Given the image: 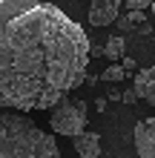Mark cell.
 Wrapping results in <instances>:
<instances>
[{"label":"cell","instance_id":"1","mask_svg":"<svg viewBox=\"0 0 155 158\" xmlns=\"http://www.w3.org/2000/svg\"><path fill=\"white\" fill-rule=\"evenodd\" d=\"M92 43L52 3L0 0V106L55 109L86 81Z\"/></svg>","mask_w":155,"mask_h":158},{"label":"cell","instance_id":"2","mask_svg":"<svg viewBox=\"0 0 155 158\" xmlns=\"http://www.w3.org/2000/svg\"><path fill=\"white\" fill-rule=\"evenodd\" d=\"M0 158H63L58 141L29 115H0Z\"/></svg>","mask_w":155,"mask_h":158},{"label":"cell","instance_id":"3","mask_svg":"<svg viewBox=\"0 0 155 158\" xmlns=\"http://www.w3.org/2000/svg\"><path fill=\"white\" fill-rule=\"evenodd\" d=\"M86 112H89V104H86V101H69V98H63L60 104L52 109L49 127L58 135L78 138L80 132H86V121H89Z\"/></svg>","mask_w":155,"mask_h":158},{"label":"cell","instance_id":"4","mask_svg":"<svg viewBox=\"0 0 155 158\" xmlns=\"http://www.w3.org/2000/svg\"><path fill=\"white\" fill-rule=\"evenodd\" d=\"M138 158H155V118H144L132 129Z\"/></svg>","mask_w":155,"mask_h":158},{"label":"cell","instance_id":"5","mask_svg":"<svg viewBox=\"0 0 155 158\" xmlns=\"http://www.w3.org/2000/svg\"><path fill=\"white\" fill-rule=\"evenodd\" d=\"M118 12H121V3L118 0H95L92 6H89V23L92 26H109L118 20Z\"/></svg>","mask_w":155,"mask_h":158},{"label":"cell","instance_id":"6","mask_svg":"<svg viewBox=\"0 0 155 158\" xmlns=\"http://www.w3.org/2000/svg\"><path fill=\"white\" fill-rule=\"evenodd\" d=\"M132 92H135L138 98H144L149 106H155V66H149V69H141L138 75H135Z\"/></svg>","mask_w":155,"mask_h":158},{"label":"cell","instance_id":"7","mask_svg":"<svg viewBox=\"0 0 155 158\" xmlns=\"http://www.w3.org/2000/svg\"><path fill=\"white\" fill-rule=\"evenodd\" d=\"M72 144H75V152L80 158H98L101 155V135L98 132H80L78 138H72Z\"/></svg>","mask_w":155,"mask_h":158},{"label":"cell","instance_id":"8","mask_svg":"<svg viewBox=\"0 0 155 158\" xmlns=\"http://www.w3.org/2000/svg\"><path fill=\"white\" fill-rule=\"evenodd\" d=\"M109 60H118V58H124V52H126V40H124V35H112L106 43H104V49H101Z\"/></svg>","mask_w":155,"mask_h":158},{"label":"cell","instance_id":"9","mask_svg":"<svg viewBox=\"0 0 155 158\" xmlns=\"http://www.w3.org/2000/svg\"><path fill=\"white\" fill-rule=\"evenodd\" d=\"M144 20H147V12H129V15L118 17V26H121L124 32H138Z\"/></svg>","mask_w":155,"mask_h":158},{"label":"cell","instance_id":"10","mask_svg":"<svg viewBox=\"0 0 155 158\" xmlns=\"http://www.w3.org/2000/svg\"><path fill=\"white\" fill-rule=\"evenodd\" d=\"M124 75H126V72L121 69V63H112V66H106L101 72V81H106V83H121Z\"/></svg>","mask_w":155,"mask_h":158},{"label":"cell","instance_id":"11","mask_svg":"<svg viewBox=\"0 0 155 158\" xmlns=\"http://www.w3.org/2000/svg\"><path fill=\"white\" fill-rule=\"evenodd\" d=\"M152 3H147V0H126V9L129 12H147Z\"/></svg>","mask_w":155,"mask_h":158},{"label":"cell","instance_id":"12","mask_svg":"<svg viewBox=\"0 0 155 158\" xmlns=\"http://www.w3.org/2000/svg\"><path fill=\"white\" fill-rule=\"evenodd\" d=\"M121 101H124V104H135V101H138V95H135L132 89H124V92H121Z\"/></svg>","mask_w":155,"mask_h":158},{"label":"cell","instance_id":"13","mask_svg":"<svg viewBox=\"0 0 155 158\" xmlns=\"http://www.w3.org/2000/svg\"><path fill=\"white\" fill-rule=\"evenodd\" d=\"M121 69H124V72L135 69V60H132V58H126V55H124V63H121Z\"/></svg>","mask_w":155,"mask_h":158},{"label":"cell","instance_id":"14","mask_svg":"<svg viewBox=\"0 0 155 158\" xmlns=\"http://www.w3.org/2000/svg\"><path fill=\"white\" fill-rule=\"evenodd\" d=\"M106 104H109L106 98H98V101H95V106H98V112H104V109H106Z\"/></svg>","mask_w":155,"mask_h":158},{"label":"cell","instance_id":"15","mask_svg":"<svg viewBox=\"0 0 155 158\" xmlns=\"http://www.w3.org/2000/svg\"><path fill=\"white\" fill-rule=\"evenodd\" d=\"M149 9H152V15H155V3H152V6H149Z\"/></svg>","mask_w":155,"mask_h":158}]
</instances>
